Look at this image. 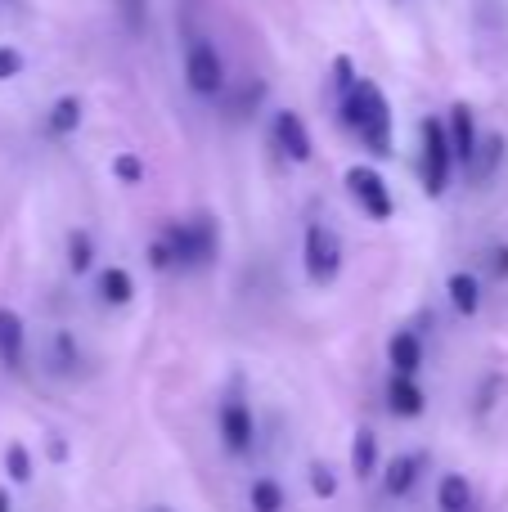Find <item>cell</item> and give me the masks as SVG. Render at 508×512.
<instances>
[{
  "label": "cell",
  "mask_w": 508,
  "mask_h": 512,
  "mask_svg": "<svg viewBox=\"0 0 508 512\" xmlns=\"http://www.w3.org/2000/svg\"><path fill=\"white\" fill-rule=\"evenodd\" d=\"M446 131H450V149H455V162H459V167H468V162H473V153H477V144H482V135H477V122H473V108H468V104H455V108H450Z\"/></svg>",
  "instance_id": "9"
},
{
  "label": "cell",
  "mask_w": 508,
  "mask_h": 512,
  "mask_svg": "<svg viewBox=\"0 0 508 512\" xmlns=\"http://www.w3.org/2000/svg\"><path fill=\"white\" fill-rule=\"evenodd\" d=\"M18 72H23V54H18L14 45H0V81L18 77Z\"/></svg>",
  "instance_id": "28"
},
{
  "label": "cell",
  "mask_w": 508,
  "mask_h": 512,
  "mask_svg": "<svg viewBox=\"0 0 508 512\" xmlns=\"http://www.w3.org/2000/svg\"><path fill=\"white\" fill-rule=\"evenodd\" d=\"M77 360H81V351H77V342H72V333H54V369L59 373H68V369H77Z\"/></svg>",
  "instance_id": "24"
},
{
  "label": "cell",
  "mask_w": 508,
  "mask_h": 512,
  "mask_svg": "<svg viewBox=\"0 0 508 512\" xmlns=\"http://www.w3.org/2000/svg\"><path fill=\"white\" fill-rule=\"evenodd\" d=\"M347 189H351V198L360 203L365 216H374V221H387V216H392V189H387V180L378 176L374 167H351Z\"/></svg>",
  "instance_id": "6"
},
{
  "label": "cell",
  "mask_w": 508,
  "mask_h": 512,
  "mask_svg": "<svg viewBox=\"0 0 508 512\" xmlns=\"http://www.w3.org/2000/svg\"><path fill=\"white\" fill-rule=\"evenodd\" d=\"M446 292H450V301H455L459 315H477V310H482V283H477V274L455 270L450 283H446Z\"/></svg>",
  "instance_id": "15"
},
{
  "label": "cell",
  "mask_w": 508,
  "mask_h": 512,
  "mask_svg": "<svg viewBox=\"0 0 508 512\" xmlns=\"http://www.w3.org/2000/svg\"><path fill=\"white\" fill-rule=\"evenodd\" d=\"M486 265H491L495 279H508V248H491L486 252Z\"/></svg>",
  "instance_id": "30"
},
{
  "label": "cell",
  "mask_w": 508,
  "mask_h": 512,
  "mask_svg": "<svg viewBox=\"0 0 508 512\" xmlns=\"http://www.w3.org/2000/svg\"><path fill=\"white\" fill-rule=\"evenodd\" d=\"M356 63L347 59V54H338V59H333V90H342V95H347L351 86H356Z\"/></svg>",
  "instance_id": "27"
},
{
  "label": "cell",
  "mask_w": 508,
  "mask_h": 512,
  "mask_svg": "<svg viewBox=\"0 0 508 512\" xmlns=\"http://www.w3.org/2000/svg\"><path fill=\"white\" fill-rule=\"evenodd\" d=\"M95 265V239L86 230H72L68 234V270L72 274H86Z\"/></svg>",
  "instance_id": "21"
},
{
  "label": "cell",
  "mask_w": 508,
  "mask_h": 512,
  "mask_svg": "<svg viewBox=\"0 0 508 512\" xmlns=\"http://www.w3.org/2000/svg\"><path fill=\"white\" fill-rule=\"evenodd\" d=\"M275 149L284 153L288 162H311V153H315L311 131H306V122L293 113V108L275 113Z\"/></svg>",
  "instance_id": "8"
},
{
  "label": "cell",
  "mask_w": 508,
  "mask_h": 512,
  "mask_svg": "<svg viewBox=\"0 0 508 512\" xmlns=\"http://www.w3.org/2000/svg\"><path fill=\"white\" fill-rule=\"evenodd\" d=\"M149 512H176V508H149Z\"/></svg>",
  "instance_id": "34"
},
{
  "label": "cell",
  "mask_w": 508,
  "mask_h": 512,
  "mask_svg": "<svg viewBox=\"0 0 508 512\" xmlns=\"http://www.w3.org/2000/svg\"><path fill=\"white\" fill-rule=\"evenodd\" d=\"M185 81L194 95H207V99H216L225 90V59L216 54L212 41H203V36L189 41V50H185Z\"/></svg>",
  "instance_id": "5"
},
{
  "label": "cell",
  "mask_w": 508,
  "mask_h": 512,
  "mask_svg": "<svg viewBox=\"0 0 508 512\" xmlns=\"http://www.w3.org/2000/svg\"><path fill=\"white\" fill-rule=\"evenodd\" d=\"M302 261H306V279L315 283V288H324V283H333L342 274V239L333 225L315 221L311 230H306V248H302Z\"/></svg>",
  "instance_id": "4"
},
{
  "label": "cell",
  "mask_w": 508,
  "mask_h": 512,
  "mask_svg": "<svg viewBox=\"0 0 508 512\" xmlns=\"http://www.w3.org/2000/svg\"><path fill=\"white\" fill-rule=\"evenodd\" d=\"M23 355H27L23 319H18V310L0 306V364H5V369H23Z\"/></svg>",
  "instance_id": "10"
},
{
  "label": "cell",
  "mask_w": 508,
  "mask_h": 512,
  "mask_svg": "<svg viewBox=\"0 0 508 512\" xmlns=\"http://www.w3.org/2000/svg\"><path fill=\"white\" fill-rule=\"evenodd\" d=\"M50 459H54V463H63V459H68V445H63L59 436H54V441H50Z\"/></svg>",
  "instance_id": "32"
},
{
  "label": "cell",
  "mask_w": 508,
  "mask_h": 512,
  "mask_svg": "<svg viewBox=\"0 0 508 512\" xmlns=\"http://www.w3.org/2000/svg\"><path fill=\"white\" fill-rule=\"evenodd\" d=\"M117 9H122V23L131 36H140L149 27V0H117Z\"/></svg>",
  "instance_id": "23"
},
{
  "label": "cell",
  "mask_w": 508,
  "mask_h": 512,
  "mask_svg": "<svg viewBox=\"0 0 508 512\" xmlns=\"http://www.w3.org/2000/svg\"><path fill=\"white\" fill-rule=\"evenodd\" d=\"M387 409H392L396 418H419L423 409H428V396H423V387L414 378L392 373V382H387Z\"/></svg>",
  "instance_id": "11"
},
{
  "label": "cell",
  "mask_w": 508,
  "mask_h": 512,
  "mask_svg": "<svg viewBox=\"0 0 508 512\" xmlns=\"http://www.w3.org/2000/svg\"><path fill=\"white\" fill-rule=\"evenodd\" d=\"M500 162H504V135H482V144H477V153H473V162H468V180L473 185H486V180L500 171Z\"/></svg>",
  "instance_id": "14"
},
{
  "label": "cell",
  "mask_w": 508,
  "mask_h": 512,
  "mask_svg": "<svg viewBox=\"0 0 508 512\" xmlns=\"http://www.w3.org/2000/svg\"><path fill=\"white\" fill-rule=\"evenodd\" d=\"M342 122L360 135V144H365L374 158L392 153V104H387V95L378 90V81L360 77L356 86L342 95Z\"/></svg>",
  "instance_id": "1"
},
{
  "label": "cell",
  "mask_w": 508,
  "mask_h": 512,
  "mask_svg": "<svg viewBox=\"0 0 508 512\" xmlns=\"http://www.w3.org/2000/svg\"><path fill=\"white\" fill-rule=\"evenodd\" d=\"M500 391H504V378L495 373V378L482 387V400H477V414H491V405H495V396H500Z\"/></svg>",
  "instance_id": "29"
},
{
  "label": "cell",
  "mask_w": 508,
  "mask_h": 512,
  "mask_svg": "<svg viewBox=\"0 0 508 512\" xmlns=\"http://www.w3.org/2000/svg\"><path fill=\"white\" fill-rule=\"evenodd\" d=\"M113 176L122 180V185H140V180H144V162L135 158V153H117V158H113Z\"/></svg>",
  "instance_id": "25"
},
{
  "label": "cell",
  "mask_w": 508,
  "mask_h": 512,
  "mask_svg": "<svg viewBox=\"0 0 508 512\" xmlns=\"http://www.w3.org/2000/svg\"><path fill=\"white\" fill-rule=\"evenodd\" d=\"M162 243L171 248L176 265H207L221 248V234H216L212 216H194V221H171L162 230Z\"/></svg>",
  "instance_id": "2"
},
{
  "label": "cell",
  "mask_w": 508,
  "mask_h": 512,
  "mask_svg": "<svg viewBox=\"0 0 508 512\" xmlns=\"http://www.w3.org/2000/svg\"><path fill=\"white\" fill-rule=\"evenodd\" d=\"M0 512H9V495H5V490H0Z\"/></svg>",
  "instance_id": "33"
},
{
  "label": "cell",
  "mask_w": 508,
  "mask_h": 512,
  "mask_svg": "<svg viewBox=\"0 0 508 512\" xmlns=\"http://www.w3.org/2000/svg\"><path fill=\"white\" fill-rule=\"evenodd\" d=\"M149 265H153V270H171V265H176V261H171V248L162 239L149 248Z\"/></svg>",
  "instance_id": "31"
},
{
  "label": "cell",
  "mask_w": 508,
  "mask_h": 512,
  "mask_svg": "<svg viewBox=\"0 0 508 512\" xmlns=\"http://www.w3.org/2000/svg\"><path fill=\"white\" fill-rule=\"evenodd\" d=\"M77 126H81V99H77V95L54 99L50 117H45V131H50L54 140H68V135L77 131Z\"/></svg>",
  "instance_id": "16"
},
{
  "label": "cell",
  "mask_w": 508,
  "mask_h": 512,
  "mask_svg": "<svg viewBox=\"0 0 508 512\" xmlns=\"http://www.w3.org/2000/svg\"><path fill=\"white\" fill-rule=\"evenodd\" d=\"M311 490H315V499H333V495H338V477H333V468L311 463Z\"/></svg>",
  "instance_id": "26"
},
{
  "label": "cell",
  "mask_w": 508,
  "mask_h": 512,
  "mask_svg": "<svg viewBox=\"0 0 508 512\" xmlns=\"http://www.w3.org/2000/svg\"><path fill=\"white\" fill-rule=\"evenodd\" d=\"M419 468H423V454H396L383 472V490L392 499H405L414 490V481H419Z\"/></svg>",
  "instance_id": "13"
},
{
  "label": "cell",
  "mask_w": 508,
  "mask_h": 512,
  "mask_svg": "<svg viewBox=\"0 0 508 512\" xmlns=\"http://www.w3.org/2000/svg\"><path fill=\"white\" fill-rule=\"evenodd\" d=\"M5 472H9V481H18V486H23V481H32V454H27V445H9L5 450Z\"/></svg>",
  "instance_id": "22"
},
{
  "label": "cell",
  "mask_w": 508,
  "mask_h": 512,
  "mask_svg": "<svg viewBox=\"0 0 508 512\" xmlns=\"http://www.w3.org/2000/svg\"><path fill=\"white\" fill-rule=\"evenodd\" d=\"M387 360H392V373H405V378H414V373L423 369V337L410 333V328L392 333V342H387Z\"/></svg>",
  "instance_id": "12"
},
{
  "label": "cell",
  "mask_w": 508,
  "mask_h": 512,
  "mask_svg": "<svg viewBox=\"0 0 508 512\" xmlns=\"http://www.w3.org/2000/svg\"><path fill=\"white\" fill-rule=\"evenodd\" d=\"M131 297H135L131 270H122V265H108V270L99 274V301H108V306H126Z\"/></svg>",
  "instance_id": "18"
},
{
  "label": "cell",
  "mask_w": 508,
  "mask_h": 512,
  "mask_svg": "<svg viewBox=\"0 0 508 512\" xmlns=\"http://www.w3.org/2000/svg\"><path fill=\"white\" fill-rule=\"evenodd\" d=\"M216 427H221V441L230 454H248L252 436H257V423H252V409L243 400H225L221 414H216Z\"/></svg>",
  "instance_id": "7"
},
{
  "label": "cell",
  "mask_w": 508,
  "mask_h": 512,
  "mask_svg": "<svg viewBox=\"0 0 508 512\" xmlns=\"http://www.w3.org/2000/svg\"><path fill=\"white\" fill-rule=\"evenodd\" d=\"M423 135V194L428 198H441L450 189V171H455V149H450V131L441 117H423L419 126Z\"/></svg>",
  "instance_id": "3"
},
{
  "label": "cell",
  "mask_w": 508,
  "mask_h": 512,
  "mask_svg": "<svg viewBox=\"0 0 508 512\" xmlns=\"http://www.w3.org/2000/svg\"><path fill=\"white\" fill-rule=\"evenodd\" d=\"M351 472H356L360 481H369L378 472V436L369 432V427H360L356 441H351Z\"/></svg>",
  "instance_id": "19"
},
{
  "label": "cell",
  "mask_w": 508,
  "mask_h": 512,
  "mask_svg": "<svg viewBox=\"0 0 508 512\" xmlns=\"http://www.w3.org/2000/svg\"><path fill=\"white\" fill-rule=\"evenodd\" d=\"M248 504H252V512H284L288 495H284V486H279L275 477H257L248 486Z\"/></svg>",
  "instance_id": "20"
},
{
  "label": "cell",
  "mask_w": 508,
  "mask_h": 512,
  "mask_svg": "<svg viewBox=\"0 0 508 512\" xmlns=\"http://www.w3.org/2000/svg\"><path fill=\"white\" fill-rule=\"evenodd\" d=\"M437 508H441V512H473V486H468V477H459V472L441 477V486H437Z\"/></svg>",
  "instance_id": "17"
}]
</instances>
